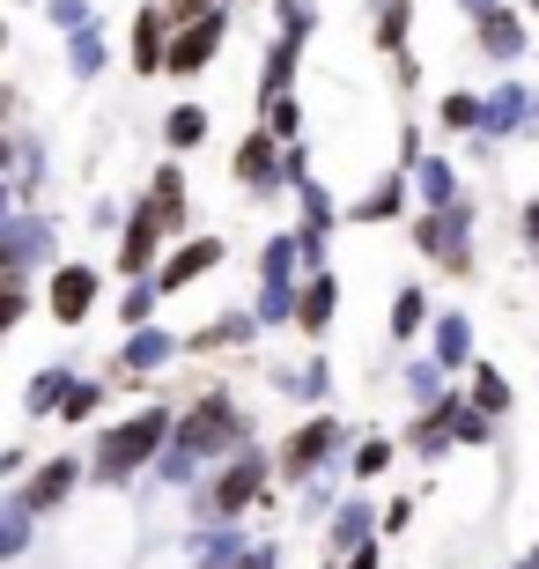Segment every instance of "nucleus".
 <instances>
[{"label": "nucleus", "instance_id": "nucleus-20", "mask_svg": "<svg viewBox=\"0 0 539 569\" xmlns=\"http://www.w3.org/2000/svg\"><path fill=\"white\" fill-rule=\"evenodd\" d=\"M429 289L421 281H399V296H392V340H415L421 326H429Z\"/></svg>", "mask_w": 539, "mask_h": 569}, {"label": "nucleus", "instance_id": "nucleus-35", "mask_svg": "<svg viewBox=\"0 0 539 569\" xmlns=\"http://www.w3.org/2000/svg\"><path fill=\"white\" fill-rule=\"evenodd\" d=\"M385 466H392V443H385V437H362V451H355V481H377Z\"/></svg>", "mask_w": 539, "mask_h": 569}, {"label": "nucleus", "instance_id": "nucleus-4", "mask_svg": "<svg viewBox=\"0 0 539 569\" xmlns=\"http://www.w3.org/2000/svg\"><path fill=\"white\" fill-rule=\"evenodd\" d=\"M97 296H104V267H89V259H67V267H52V281H44L52 326H89Z\"/></svg>", "mask_w": 539, "mask_h": 569}, {"label": "nucleus", "instance_id": "nucleus-3", "mask_svg": "<svg viewBox=\"0 0 539 569\" xmlns=\"http://www.w3.org/2000/svg\"><path fill=\"white\" fill-rule=\"evenodd\" d=\"M229 178H237L251 200H273V192L289 186V141H273L267 127L244 133V141H237V156H229Z\"/></svg>", "mask_w": 539, "mask_h": 569}, {"label": "nucleus", "instance_id": "nucleus-5", "mask_svg": "<svg viewBox=\"0 0 539 569\" xmlns=\"http://www.w3.org/2000/svg\"><path fill=\"white\" fill-rule=\"evenodd\" d=\"M222 38H229V0H222V8H208V16L178 22V38H170V74H178V82L208 74L214 52H222Z\"/></svg>", "mask_w": 539, "mask_h": 569}, {"label": "nucleus", "instance_id": "nucleus-38", "mask_svg": "<svg viewBox=\"0 0 539 569\" xmlns=\"http://www.w3.org/2000/svg\"><path fill=\"white\" fill-rule=\"evenodd\" d=\"M208 8H222V0H170V16L192 22V16H208Z\"/></svg>", "mask_w": 539, "mask_h": 569}, {"label": "nucleus", "instance_id": "nucleus-14", "mask_svg": "<svg viewBox=\"0 0 539 569\" xmlns=\"http://www.w3.org/2000/svg\"><path fill=\"white\" fill-rule=\"evenodd\" d=\"M332 311H340V281L318 267V274L303 281V296H296V333H311V340H318V333L332 326Z\"/></svg>", "mask_w": 539, "mask_h": 569}, {"label": "nucleus", "instance_id": "nucleus-1", "mask_svg": "<svg viewBox=\"0 0 539 569\" xmlns=\"http://www.w3.org/2000/svg\"><path fill=\"white\" fill-rule=\"evenodd\" d=\"M163 443H170V407L156 400V407H141L133 422L97 429V451H89V481H97V488H126L133 473H141V466L163 459Z\"/></svg>", "mask_w": 539, "mask_h": 569}, {"label": "nucleus", "instance_id": "nucleus-7", "mask_svg": "<svg viewBox=\"0 0 539 569\" xmlns=\"http://www.w3.org/2000/svg\"><path fill=\"white\" fill-rule=\"evenodd\" d=\"M163 237H170V222L141 200V208L126 214V237H119V274H126V281L156 274V267H163Z\"/></svg>", "mask_w": 539, "mask_h": 569}, {"label": "nucleus", "instance_id": "nucleus-22", "mask_svg": "<svg viewBox=\"0 0 539 569\" xmlns=\"http://www.w3.org/2000/svg\"><path fill=\"white\" fill-rule=\"evenodd\" d=\"M466 348H473V326L458 311H443L436 318V362H443V370H466Z\"/></svg>", "mask_w": 539, "mask_h": 569}, {"label": "nucleus", "instance_id": "nucleus-41", "mask_svg": "<svg viewBox=\"0 0 539 569\" xmlns=\"http://www.w3.org/2000/svg\"><path fill=\"white\" fill-rule=\"evenodd\" d=\"M458 8H466V22H473V16H488V8H502V0H458Z\"/></svg>", "mask_w": 539, "mask_h": 569}, {"label": "nucleus", "instance_id": "nucleus-10", "mask_svg": "<svg viewBox=\"0 0 539 569\" xmlns=\"http://www.w3.org/2000/svg\"><path fill=\"white\" fill-rule=\"evenodd\" d=\"M525 44H532V30H525V16L510 8V0L488 8V16H473V52H480V60L510 67V60H525Z\"/></svg>", "mask_w": 539, "mask_h": 569}, {"label": "nucleus", "instance_id": "nucleus-31", "mask_svg": "<svg viewBox=\"0 0 539 569\" xmlns=\"http://www.w3.org/2000/svg\"><path fill=\"white\" fill-rule=\"evenodd\" d=\"M156 296H163V289H156V281H133V289H126V303H119V326H126V333L156 318Z\"/></svg>", "mask_w": 539, "mask_h": 569}, {"label": "nucleus", "instance_id": "nucleus-2", "mask_svg": "<svg viewBox=\"0 0 539 569\" xmlns=\"http://www.w3.org/2000/svg\"><path fill=\"white\" fill-rule=\"evenodd\" d=\"M415 252H429L436 267H451V274H473V208L458 200V208L415 214Z\"/></svg>", "mask_w": 539, "mask_h": 569}, {"label": "nucleus", "instance_id": "nucleus-23", "mask_svg": "<svg viewBox=\"0 0 539 569\" xmlns=\"http://www.w3.org/2000/svg\"><path fill=\"white\" fill-rule=\"evenodd\" d=\"M332 548L355 555V548H370V503L355 496V503H340V518H332Z\"/></svg>", "mask_w": 539, "mask_h": 569}, {"label": "nucleus", "instance_id": "nucleus-25", "mask_svg": "<svg viewBox=\"0 0 539 569\" xmlns=\"http://www.w3.org/2000/svg\"><path fill=\"white\" fill-rule=\"evenodd\" d=\"M67 392H74V370H38V378H30V400H22V407H30V415L44 422V415H52Z\"/></svg>", "mask_w": 539, "mask_h": 569}, {"label": "nucleus", "instance_id": "nucleus-8", "mask_svg": "<svg viewBox=\"0 0 539 569\" xmlns=\"http://www.w3.org/2000/svg\"><path fill=\"white\" fill-rule=\"evenodd\" d=\"M170 38H178V16H170V0H148L133 8V74H170Z\"/></svg>", "mask_w": 539, "mask_h": 569}, {"label": "nucleus", "instance_id": "nucleus-13", "mask_svg": "<svg viewBox=\"0 0 539 569\" xmlns=\"http://www.w3.org/2000/svg\"><path fill=\"white\" fill-rule=\"evenodd\" d=\"M74 488H82V459H74V451H60V459H44L38 473H30V488H22V496H30V510H60Z\"/></svg>", "mask_w": 539, "mask_h": 569}, {"label": "nucleus", "instance_id": "nucleus-40", "mask_svg": "<svg viewBox=\"0 0 539 569\" xmlns=\"http://www.w3.org/2000/svg\"><path fill=\"white\" fill-rule=\"evenodd\" d=\"M377 562H385L377 548H355V555H348V569H377Z\"/></svg>", "mask_w": 539, "mask_h": 569}, {"label": "nucleus", "instance_id": "nucleus-26", "mask_svg": "<svg viewBox=\"0 0 539 569\" xmlns=\"http://www.w3.org/2000/svg\"><path fill=\"white\" fill-rule=\"evenodd\" d=\"M267 133H273V141H303V97H296V89H289V97H267Z\"/></svg>", "mask_w": 539, "mask_h": 569}, {"label": "nucleus", "instance_id": "nucleus-24", "mask_svg": "<svg viewBox=\"0 0 539 569\" xmlns=\"http://www.w3.org/2000/svg\"><path fill=\"white\" fill-rule=\"evenodd\" d=\"M480 119H488V97H473V89L443 97V133H480Z\"/></svg>", "mask_w": 539, "mask_h": 569}, {"label": "nucleus", "instance_id": "nucleus-37", "mask_svg": "<svg viewBox=\"0 0 539 569\" xmlns=\"http://www.w3.org/2000/svg\"><path fill=\"white\" fill-rule=\"evenodd\" d=\"M407 518H415V503H407V496H392V503H385V532H399Z\"/></svg>", "mask_w": 539, "mask_h": 569}, {"label": "nucleus", "instance_id": "nucleus-43", "mask_svg": "<svg viewBox=\"0 0 539 569\" xmlns=\"http://www.w3.org/2000/svg\"><path fill=\"white\" fill-rule=\"evenodd\" d=\"M244 569H259V562H244Z\"/></svg>", "mask_w": 539, "mask_h": 569}, {"label": "nucleus", "instance_id": "nucleus-36", "mask_svg": "<svg viewBox=\"0 0 539 569\" xmlns=\"http://www.w3.org/2000/svg\"><path fill=\"white\" fill-rule=\"evenodd\" d=\"M296 192H303V230H311V237H326V222H332L326 186H296Z\"/></svg>", "mask_w": 539, "mask_h": 569}, {"label": "nucleus", "instance_id": "nucleus-32", "mask_svg": "<svg viewBox=\"0 0 539 569\" xmlns=\"http://www.w3.org/2000/svg\"><path fill=\"white\" fill-rule=\"evenodd\" d=\"M44 22H52V30H60V38H74V30H89V0H44Z\"/></svg>", "mask_w": 539, "mask_h": 569}, {"label": "nucleus", "instance_id": "nucleus-12", "mask_svg": "<svg viewBox=\"0 0 539 569\" xmlns=\"http://www.w3.org/2000/svg\"><path fill=\"white\" fill-rule=\"evenodd\" d=\"M178 348H186V340L163 333V326H133V340L111 356V370H119V378H148V370H156V362H170Z\"/></svg>", "mask_w": 539, "mask_h": 569}, {"label": "nucleus", "instance_id": "nucleus-34", "mask_svg": "<svg viewBox=\"0 0 539 569\" xmlns=\"http://www.w3.org/2000/svg\"><path fill=\"white\" fill-rule=\"evenodd\" d=\"M443 378H451V370H443V362H415V370H407V392H415V407L443 400Z\"/></svg>", "mask_w": 539, "mask_h": 569}, {"label": "nucleus", "instance_id": "nucleus-42", "mask_svg": "<svg viewBox=\"0 0 539 569\" xmlns=\"http://www.w3.org/2000/svg\"><path fill=\"white\" fill-rule=\"evenodd\" d=\"M525 8H532V16H539V0H525Z\"/></svg>", "mask_w": 539, "mask_h": 569}, {"label": "nucleus", "instance_id": "nucleus-39", "mask_svg": "<svg viewBox=\"0 0 539 569\" xmlns=\"http://www.w3.org/2000/svg\"><path fill=\"white\" fill-rule=\"evenodd\" d=\"M518 230H525V244H532V252H539V200H532V208L518 214Z\"/></svg>", "mask_w": 539, "mask_h": 569}, {"label": "nucleus", "instance_id": "nucleus-29", "mask_svg": "<svg viewBox=\"0 0 539 569\" xmlns=\"http://www.w3.org/2000/svg\"><path fill=\"white\" fill-rule=\"evenodd\" d=\"M67 67H74V74H97V67H104V30H97V22L67 38Z\"/></svg>", "mask_w": 539, "mask_h": 569}, {"label": "nucleus", "instance_id": "nucleus-15", "mask_svg": "<svg viewBox=\"0 0 539 569\" xmlns=\"http://www.w3.org/2000/svg\"><path fill=\"white\" fill-rule=\"evenodd\" d=\"M296 67H303V38H289V30H281V38L267 44V74H259V104H267V97H289V89H296Z\"/></svg>", "mask_w": 539, "mask_h": 569}, {"label": "nucleus", "instance_id": "nucleus-28", "mask_svg": "<svg viewBox=\"0 0 539 569\" xmlns=\"http://www.w3.org/2000/svg\"><path fill=\"white\" fill-rule=\"evenodd\" d=\"M473 407H488V415H510V385H502L496 362H473Z\"/></svg>", "mask_w": 539, "mask_h": 569}, {"label": "nucleus", "instance_id": "nucleus-27", "mask_svg": "<svg viewBox=\"0 0 539 569\" xmlns=\"http://www.w3.org/2000/svg\"><path fill=\"white\" fill-rule=\"evenodd\" d=\"M273 385H281V392H296V400H326V392H332V370H326V362H303V370H281Z\"/></svg>", "mask_w": 539, "mask_h": 569}, {"label": "nucleus", "instance_id": "nucleus-19", "mask_svg": "<svg viewBox=\"0 0 539 569\" xmlns=\"http://www.w3.org/2000/svg\"><path fill=\"white\" fill-rule=\"evenodd\" d=\"M148 208H156V214H163V222H170V230H186V170H178V163H163V170H156V186H148Z\"/></svg>", "mask_w": 539, "mask_h": 569}, {"label": "nucleus", "instance_id": "nucleus-30", "mask_svg": "<svg viewBox=\"0 0 539 569\" xmlns=\"http://www.w3.org/2000/svg\"><path fill=\"white\" fill-rule=\"evenodd\" d=\"M273 22H281L289 38L311 44V30H318V0H273Z\"/></svg>", "mask_w": 539, "mask_h": 569}, {"label": "nucleus", "instance_id": "nucleus-18", "mask_svg": "<svg viewBox=\"0 0 539 569\" xmlns=\"http://www.w3.org/2000/svg\"><path fill=\"white\" fill-rule=\"evenodd\" d=\"M163 141H170V156H192V148L208 141V104H170L163 111Z\"/></svg>", "mask_w": 539, "mask_h": 569}, {"label": "nucleus", "instance_id": "nucleus-17", "mask_svg": "<svg viewBox=\"0 0 539 569\" xmlns=\"http://www.w3.org/2000/svg\"><path fill=\"white\" fill-rule=\"evenodd\" d=\"M415 192H421V208H458L466 192H458V170L443 163V156H421L415 163Z\"/></svg>", "mask_w": 539, "mask_h": 569}, {"label": "nucleus", "instance_id": "nucleus-16", "mask_svg": "<svg viewBox=\"0 0 539 569\" xmlns=\"http://www.w3.org/2000/svg\"><path fill=\"white\" fill-rule=\"evenodd\" d=\"M399 208H407V170H385V178L348 208V222H392Z\"/></svg>", "mask_w": 539, "mask_h": 569}, {"label": "nucleus", "instance_id": "nucleus-11", "mask_svg": "<svg viewBox=\"0 0 539 569\" xmlns=\"http://www.w3.org/2000/svg\"><path fill=\"white\" fill-rule=\"evenodd\" d=\"M222 259H229V244H222V237H186V244H178V252H170L163 267H156V289H163V296H178V289H192L200 274H214Z\"/></svg>", "mask_w": 539, "mask_h": 569}, {"label": "nucleus", "instance_id": "nucleus-21", "mask_svg": "<svg viewBox=\"0 0 539 569\" xmlns=\"http://www.w3.org/2000/svg\"><path fill=\"white\" fill-rule=\"evenodd\" d=\"M407 30H415V0H377V52H407Z\"/></svg>", "mask_w": 539, "mask_h": 569}, {"label": "nucleus", "instance_id": "nucleus-9", "mask_svg": "<svg viewBox=\"0 0 539 569\" xmlns=\"http://www.w3.org/2000/svg\"><path fill=\"white\" fill-rule=\"evenodd\" d=\"M340 437H348V429L332 422V415H311V422L289 429V443H281V473H289V481H311L318 466L340 451Z\"/></svg>", "mask_w": 539, "mask_h": 569}, {"label": "nucleus", "instance_id": "nucleus-6", "mask_svg": "<svg viewBox=\"0 0 539 569\" xmlns=\"http://www.w3.org/2000/svg\"><path fill=\"white\" fill-rule=\"evenodd\" d=\"M259 496H267V451H259V443H244V451H237V459L214 473L208 510H214V518H244Z\"/></svg>", "mask_w": 539, "mask_h": 569}, {"label": "nucleus", "instance_id": "nucleus-33", "mask_svg": "<svg viewBox=\"0 0 539 569\" xmlns=\"http://www.w3.org/2000/svg\"><path fill=\"white\" fill-rule=\"evenodd\" d=\"M97 407H104V385H74V392H67V400H60V429L89 422V415H97Z\"/></svg>", "mask_w": 539, "mask_h": 569}]
</instances>
